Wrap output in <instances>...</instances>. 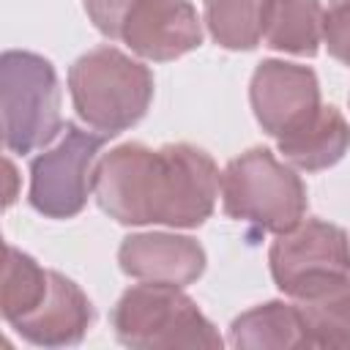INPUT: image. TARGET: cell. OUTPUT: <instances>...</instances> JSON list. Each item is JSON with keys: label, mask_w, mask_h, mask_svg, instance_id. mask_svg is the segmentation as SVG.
<instances>
[{"label": "cell", "mask_w": 350, "mask_h": 350, "mask_svg": "<svg viewBox=\"0 0 350 350\" xmlns=\"http://www.w3.org/2000/svg\"><path fill=\"white\" fill-rule=\"evenodd\" d=\"M3 145L8 153H33L63 131L60 85L55 66L27 49H5L0 57Z\"/></svg>", "instance_id": "obj_5"}, {"label": "cell", "mask_w": 350, "mask_h": 350, "mask_svg": "<svg viewBox=\"0 0 350 350\" xmlns=\"http://www.w3.org/2000/svg\"><path fill=\"white\" fill-rule=\"evenodd\" d=\"M268 0H202L211 38L232 52H249L260 44Z\"/></svg>", "instance_id": "obj_16"}, {"label": "cell", "mask_w": 350, "mask_h": 350, "mask_svg": "<svg viewBox=\"0 0 350 350\" xmlns=\"http://www.w3.org/2000/svg\"><path fill=\"white\" fill-rule=\"evenodd\" d=\"M262 38L276 52L314 57L323 44L320 0H268Z\"/></svg>", "instance_id": "obj_14"}, {"label": "cell", "mask_w": 350, "mask_h": 350, "mask_svg": "<svg viewBox=\"0 0 350 350\" xmlns=\"http://www.w3.org/2000/svg\"><path fill=\"white\" fill-rule=\"evenodd\" d=\"M120 271L139 282H164L186 287L205 271V249L175 232H134L118 249Z\"/></svg>", "instance_id": "obj_11"}, {"label": "cell", "mask_w": 350, "mask_h": 350, "mask_svg": "<svg viewBox=\"0 0 350 350\" xmlns=\"http://www.w3.org/2000/svg\"><path fill=\"white\" fill-rule=\"evenodd\" d=\"M137 0H85V11L90 16V22L96 25V30L112 41H118L120 33V22L126 16V11L134 5Z\"/></svg>", "instance_id": "obj_19"}, {"label": "cell", "mask_w": 350, "mask_h": 350, "mask_svg": "<svg viewBox=\"0 0 350 350\" xmlns=\"http://www.w3.org/2000/svg\"><path fill=\"white\" fill-rule=\"evenodd\" d=\"M71 104L82 123L104 137L137 126L153 101V74L115 46H96L68 68Z\"/></svg>", "instance_id": "obj_2"}, {"label": "cell", "mask_w": 350, "mask_h": 350, "mask_svg": "<svg viewBox=\"0 0 350 350\" xmlns=\"http://www.w3.org/2000/svg\"><path fill=\"white\" fill-rule=\"evenodd\" d=\"M249 101L257 123L273 139L304 129L320 112V82L309 66L262 60L249 82Z\"/></svg>", "instance_id": "obj_8"}, {"label": "cell", "mask_w": 350, "mask_h": 350, "mask_svg": "<svg viewBox=\"0 0 350 350\" xmlns=\"http://www.w3.org/2000/svg\"><path fill=\"white\" fill-rule=\"evenodd\" d=\"M279 153L290 167L304 172H320L345 159L350 150V123L336 107H320V112L298 131L276 139Z\"/></svg>", "instance_id": "obj_12"}, {"label": "cell", "mask_w": 350, "mask_h": 350, "mask_svg": "<svg viewBox=\"0 0 350 350\" xmlns=\"http://www.w3.org/2000/svg\"><path fill=\"white\" fill-rule=\"evenodd\" d=\"M230 345L241 350H290V347H312L306 323L295 304L265 301L243 314H238L230 325Z\"/></svg>", "instance_id": "obj_13"}, {"label": "cell", "mask_w": 350, "mask_h": 350, "mask_svg": "<svg viewBox=\"0 0 350 350\" xmlns=\"http://www.w3.org/2000/svg\"><path fill=\"white\" fill-rule=\"evenodd\" d=\"M104 142V134H93L66 120L60 139L30 161L27 200L33 211L46 219L77 216L88 205V197L93 191L96 164L101 159Z\"/></svg>", "instance_id": "obj_6"}, {"label": "cell", "mask_w": 350, "mask_h": 350, "mask_svg": "<svg viewBox=\"0 0 350 350\" xmlns=\"http://www.w3.org/2000/svg\"><path fill=\"white\" fill-rule=\"evenodd\" d=\"M93 320L96 309L85 290L68 276L49 271L46 295L33 312L14 320L11 328L36 347H74L85 339Z\"/></svg>", "instance_id": "obj_10"}, {"label": "cell", "mask_w": 350, "mask_h": 350, "mask_svg": "<svg viewBox=\"0 0 350 350\" xmlns=\"http://www.w3.org/2000/svg\"><path fill=\"white\" fill-rule=\"evenodd\" d=\"M221 175L211 153L189 142L159 150L123 142L96 164L93 197L118 224H167L191 230L211 219Z\"/></svg>", "instance_id": "obj_1"}, {"label": "cell", "mask_w": 350, "mask_h": 350, "mask_svg": "<svg viewBox=\"0 0 350 350\" xmlns=\"http://www.w3.org/2000/svg\"><path fill=\"white\" fill-rule=\"evenodd\" d=\"M112 334L134 350H175L224 345L216 325L200 312L197 301L178 284L142 282L129 287L109 314Z\"/></svg>", "instance_id": "obj_3"}, {"label": "cell", "mask_w": 350, "mask_h": 350, "mask_svg": "<svg viewBox=\"0 0 350 350\" xmlns=\"http://www.w3.org/2000/svg\"><path fill=\"white\" fill-rule=\"evenodd\" d=\"M221 205L230 219L279 235L304 221L309 197L293 167L268 148H249L221 172Z\"/></svg>", "instance_id": "obj_4"}, {"label": "cell", "mask_w": 350, "mask_h": 350, "mask_svg": "<svg viewBox=\"0 0 350 350\" xmlns=\"http://www.w3.org/2000/svg\"><path fill=\"white\" fill-rule=\"evenodd\" d=\"M118 41L145 60L167 63L202 44V22L189 0H137L120 22Z\"/></svg>", "instance_id": "obj_9"}, {"label": "cell", "mask_w": 350, "mask_h": 350, "mask_svg": "<svg viewBox=\"0 0 350 350\" xmlns=\"http://www.w3.org/2000/svg\"><path fill=\"white\" fill-rule=\"evenodd\" d=\"M49 287V271L41 268L30 254L16 246H5V268H3V290H0V312L5 323L25 317L33 312Z\"/></svg>", "instance_id": "obj_17"}, {"label": "cell", "mask_w": 350, "mask_h": 350, "mask_svg": "<svg viewBox=\"0 0 350 350\" xmlns=\"http://www.w3.org/2000/svg\"><path fill=\"white\" fill-rule=\"evenodd\" d=\"M268 265L276 287L293 301L350 276V238L342 227L323 219H304L279 232L268 249Z\"/></svg>", "instance_id": "obj_7"}, {"label": "cell", "mask_w": 350, "mask_h": 350, "mask_svg": "<svg viewBox=\"0 0 350 350\" xmlns=\"http://www.w3.org/2000/svg\"><path fill=\"white\" fill-rule=\"evenodd\" d=\"M323 44L334 60L350 66V0H331L323 11Z\"/></svg>", "instance_id": "obj_18"}, {"label": "cell", "mask_w": 350, "mask_h": 350, "mask_svg": "<svg viewBox=\"0 0 350 350\" xmlns=\"http://www.w3.org/2000/svg\"><path fill=\"white\" fill-rule=\"evenodd\" d=\"M295 306L312 347H350V276L295 298Z\"/></svg>", "instance_id": "obj_15"}]
</instances>
